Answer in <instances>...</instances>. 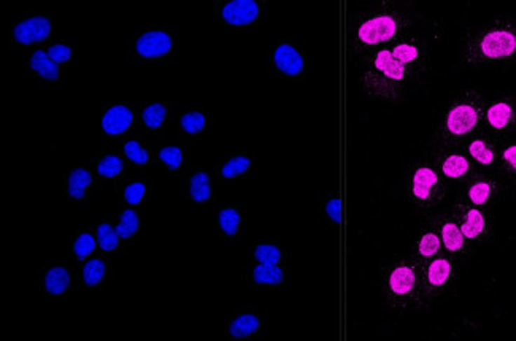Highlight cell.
<instances>
[{
    "mask_svg": "<svg viewBox=\"0 0 516 341\" xmlns=\"http://www.w3.org/2000/svg\"><path fill=\"white\" fill-rule=\"evenodd\" d=\"M137 229H139V218H137V214L132 209H125L116 227L118 235L121 238H129L134 235Z\"/></svg>",
    "mask_w": 516,
    "mask_h": 341,
    "instance_id": "25",
    "label": "cell"
},
{
    "mask_svg": "<svg viewBox=\"0 0 516 341\" xmlns=\"http://www.w3.org/2000/svg\"><path fill=\"white\" fill-rule=\"evenodd\" d=\"M388 287L394 298H399V300L409 298L416 289L415 267L407 264V262H400V264L394 265L391 273H389Z\"/></svg>",
    "mask_w": 516,
    "mask_h": 341,
    "instance_id": "6",
    "label": "cell"
},
{
    "mask_svg": "<svg viewBox=\"0 0 516 341\" xmlns=\"http://www.w3.org/2000/svg\"><path fill=\"white\" fill-rule=\"evenodd\" d=\"M51 32V24L43 16L29 18L15 27V39L22 45H31L35 41H43Z\"/></svg>",
    "mask_w": 516,
    "mask_h": 341,
    "instance_id": "8",
    "label": "cell"
},
{
    "mask_svg": "<svg viewBox=\"0 0 516 341\" xmlns=\"http://www.w3.org/2000/svg\"><path fill=\"white\" fill-rule=\"evenodd\" d=\"M97 172L100 173L102 176H107V178L118 176L119 173L123 172L121 159L116 158V155H107L105 159L100 160V164L97 167Z\"/></svg>",
    "mask_w": 516,
    "mask_h": 341,
    "instance_id": "34",
    "label": "cell"
},
{
    "mask_svg": "<svg viewBox=\"0 0 516 341\" xmlns=\"http://www.w3.org/2000/svg\"><path fill=\"white\" fill-rule=\"evenodd\" d=\"M89 184H91V175H89L88 170L78 169L75 172H72V175L69 178L70 197H74V199H83Z\"/></svg>",
    "mask_w": 516,
    "mask_h": 341,
    "instance_id": "21",
    "label": "cell"
},
{
    "mask_svg": "<svg viewBox=\"0 0 516 341\" xmlns=\"http://www.w3.org/2000/svg\"><path fill=\"white\" fill-rule=\"evenodd\" d=\"M515 119V110L508 102H497L486 111V121L494 130L507 129Z\"/></svg>",
    "mask_w": 516,
    "mask_h": 341,
    "instance_id": "14",
    "label": "cell"
},
{
    "mask_svg": "<svg viewBox=\"0 0 516 341\" xmlns=\"http://www.w3.org/2000/svg\"><path fill=\"white\" fill-rule=\"evenodd\" d=\"M124 153L132 160V162L140 164V165L148 162V153L137 141H128V143H125Z\"/></svg>",
    "mask_w": 516,
    "mask_h": 341,
    "instance_id": "38",
    "label": "cell"
},
{
    "mask_svg": "<svg viewBox=\"0 0 516 341\" xmlns=\"http://www.w3.org/2000/svg\"><path fill=\"white\" fill-rule=\"evenodd\" d=\"M502 160L510 170L516 172V145H510L502 153Z\"/></svg>",
    "mask_w": 516,
    "mask_h": 341,
    "instance_id": "42",
    "label": "cell"
},
{
    "mask_svg": "<svg viewBox=\"0 0 516 341\" xmlns=\"http://www.w3.org/2000/svg\"><path fill=\"white\" fill-rule=\"evenodd\" d=\"M391 53L398 61L415 69H418V62L424 56L423 43L413 37H405L395 41L394 46L391 48Z\"/></svg>",
    "mask_w": 516,
    "mask_h": 341,
    "instance_id": "11",
    "label": "cell"
},
{
    "mask_svg": "<svg viewBox=\"0 0 516 341\" xmlns=\"http://www.w3.org/2000/svg\"><path fill=\"white\" fill-rule=\"evenodd\" d=\"M118 232L110 224H102L97 229V238L102 249L113 251L118 246Z\"/></svg>",
    "mask_w": 516,
    "mask_h": 341,
    "instance_id": "33",
    "label": "cell"
},
{
    "mask_svg": "<svg viewBox=\"0 0 516 341\" xmlns=\"http://www.w3.org/2000/svg\"><path fill=\"white\" fill-rule=\"evenodd\" d=\"M469 153L477 162L491 165L494 162V151L483 140H473L469 146Z\"/></svg>",
    "mask_w": 516,
    "mask_h": 341,
    "instance_id": "26",
    "label": "cell"
},
{
    "mask_svg": "<svg viewBox=\"0 0 516 341\" xmlns=\"http://www.w3.org/2000/svg\"><path fill=\"white\" fill-rule=\"evenodd\" d=\"M470 164L464 155L459 154H452L443 160L442 164V173L449 179H458L469 173Z\"/></svg>",
    "mask_w": 516,
    "mask_h": 341,
    "instance_id": "18",
    "label": "cell"
},
{
    "mask_svg": "<svg viewBox=\"0 0 516 341\" xmlns=\"http://www.w3.org/2000/svg\"><path fill=\"white\" fill-rule=\"evenodd\" d=\"M453 267L449 260L445 257H439V259L432 260L428 270H426V278H428V284L432 289H443L452 279Z\"/></svg>",
    "mask_w": 516,
    "mask_h": 341,
    "instance_id": "13",
    "label": "cell"
},
{
    "mask_svg": "<svg viewBox=\"0 0 516 341\" xmlns=\"http://www.w3.org/2000/svg\"><path fill=\"white\" fill-rule=\"evenodd\" d=\"M254 257L264 265H277L281 259V253L277 246H272V244H259L254 251Z\"/></svg>",
    "mask_w": 516,
    "mask_h": 341,
    "instance_id": "32",
    "label": "cell"
},
{
    "mask_svg": "<svg viewBox=\"0 0 516 341\" xmlns=\"http://www.w3.org/2000/svg\"><path fill=\"white\" fill-rule=\"evenodd\" d=\"M182 127L188 134H199L205 127V116L201 113H188L182 118Z\"/></svg>",
    "mask_w": 516,
    "mask_h": 341,
    "instance_id": "37",
    "label": "cell"
},
{
    "mask_svg": "<svg viewBox=\"0 0 516 341\" xmlns=\"http://www.w3.org/2000/svg\"><path fill=\"white\" fill-rule=\"evenodd\" d=\"M132 124V113L129 109L123 105L113 106V109L105 113L104 119H102V127L107 134L119 135L125 132Z\"/></svg>",
    "mask_w": 516,
    "mask_h": 341,
    "instance_id": "12",
    "label": "cell"
},
{
    "mask_svg": "<svg viewBox=\"0 0 516 341\" xmlns=\"http://www.w3.org/2000/svg\"><path fill=\"white\" fill-rule=\"evenodd\" d=\"M69 283H70V274L67 270H65V268H61V267L51 268V270L48 272L45 277L46 291L53 295L64 294V292L67 291Z\"/></svg>",
    "mask_w": 516,
    "mask_h": 341,
    "instance_id": "16",
    "label": "cell"
},
{
    "mask_svg": "<svg viewBox=\"0 0 516 341\" xmlns=\"http://www.w3.org/2000/svg\"><path fill=\"white\" fill-rule=\"evenodd\" d=\"M259 16V7L253 0H233L224 5L223 20L232 26H247Z\"/></svg>",
    "mask_w": 516,
    "mask_h": 341,
    "instance_id": "7",
    "label": "cell"
},
{
    "mask_svg": "<svg viewBox=\"0 0 516 341\" xmlns=\"http://www.w3.org/2000/svg\"><path fill=\"white\" fill-rule=\"evenodd\" d=\"M418 69L402 64L393 56L391 48L372 53L361 76V85L372 99L399 102L409 89Z\"/></svg>",
    "mask_w": 516,
    "mask_h": 341,
    "instance_id": "1",
    "label": "cell"
},
{
    "mask_svg": "<svg viewBox=\"0 0 516 341\" xmlns=\"http://www.w3.org/2000/svg\"><path fill=\"white\" fill-rule=\"evenodd\" d=\"M94 248H95V242H94V238L89 235V233H83V235L78 237L74 244L75 256L80 260H85L86 257L93 253Z\"/></svg>",
    "mask_w": 516,
    "mask_h": 341,
    "instance_id": "36",
    "label": "cell"
},
{
    "mask_svg": "<svg viewBox=\"0 0 516 341\" xmlns=\"http://www.w3.org/2000/svg\"><path fill=\"white\" fill-rule=\"evenodd\" d=\"M261 322L254 314H242L231 324L229 332L233 338H247L257 332Z\"/></svg>",
    "mask_w": 516,
    "mask_h": 341,
    "instance_id": "19",
    "label": "cell"
},
{
    "mask_svg": "<svg viewBox=\"0 0 516 341\" xmlns=\"http://www.w3.org/2000/svg\"><path fill=\"white\" fill-rule=\"evenodd\" d=\"M48 56H50L56 64L67 62L72 57V50L65 45H53L50 48V51H48Z\"/></svg>",
    "mask_w": 516,
    "mask_h": 341,
    "instance_id": "40",
    "label": "cell"
},
{
    "mask_svg": "<svg viewBox=\"0 0 516 341\" xmlns=\"http://www.w3.org/2000/svg\"><path fill=\"white\" fill-rule=\"evenodd\" d=\"M440 251V238L435 235L434 232H428L421 237V240L418 243V253L424 259L434 257Z\"/></svg>",
    "mask_w": 516,
    "mask_h": 341,
    "instance_id": "27",
    "label": "cell"
},
{
    "mask_svg": "<svg viewBox=\"0 0 516 341\" xmlns=\"http://www.w3.org/2000/svg\"><path fill=\"white\" fill-rule=\"evenodd\" d=\"M440 235H442V240H443V244H445V248L448 251H452V253H456V251H461L464 248L466 237L463 235V232H461V227L452 223V221H448V223L442 225Z\"/></svg>",
    "mask_w": 516,
    "mask_h": 341,
    "instance_id": "20",
    "label": "cell"
},
{
    "mask_svg": "<svg viewBox=\"0 0 516 341\" xmlns=\"http://www.w3.org/2000/svg\"><path fill=\"white\" fill-rule=\"evenodd\" d=\"M326 213H327V216L334 221V223H340V219H341V202L339 199L329 200L327 205H326Z\"/></svg>",
    "mask_w": 516,
    "mask_h": 341,
    "instance_id": "41",
    "label": "cell"
},
{
    "mask_svg": "<svg viewBox=\"0 0 516 341\" xmlns=\"http://www.w3.org/2000/svg\"><path fill=\"white\" fill-rule=\"evenodd\" d=\"M104 274H105L104 262L99 259H93L85 265V270H83V279H85V283L88 286H97L102 281V278H104Z\"/></svg>",
    "mask_w": 516,
    "mask_h": 341,
    "instance_id": "28",
    "label": "cell"
},
{
    "mask_svg": "<svg viewBox=\"0 0 516 341\" xmlns=\"http://www.w3.org/2000/svg\"><path fill=\"white\" fill-rule=\"evenodd\" d=\"M31 67L37 71L40 76L46 78V80H56L59 75L57 65L53 59L43 51H35L31 57Z\"/></svg>",
    "mask_w": 516,
    "mask_h": 341,
    "instance_id": "17",
    "label": "cell"
},
{
    "mask_svg": "<svg viewBox=\"0 0 516 341\" xmlns=\"http://www.w3.org/2000/svg\"><path fill=\"white\" fill-rule=\"evenodd\" d=\"M412 24V18L395 8H381L369 13L356 29L359 48H375L395 40Z\"/></svg>",
    "mask_w": 516,
    "mask_h": 341,
    "instance_id": "3",
    "label": "cell"
},
{
    "mask_svg": "<svg viewBox=\"0 0 516 341\" xmlns=\"http://www.w3.org/2000/svg\"><path fill=\"white\" fill-rule=\"evenodd\" d=\"M219 225L227 235H236L240 227V214L237 209L226 208L219 213Z\"/></svg>",
    "mask_w": 516,
    "mask_h": 341,
    "instance_id": "31",
    "label": "cell"
},
{
    "mask_svg": "<svg viewBox=\"0 0 516 341\" xmlns=\"http://www.w3.org/2000/svg\"><path fill=\"white\" fill-rule=\"evenodd\" d=\"M482 119V109L472 100H459L445 116V134L453 139L469 135Z\"/></svg>",
    "mask_w": 516,
    "mask_h": 341,
    "instance_id": "4",
    "label": "cell"
},
{
    "mask_svg": "<svg viewBox=\"0 0 516 341\" xmlns=\"http://www.w3.org/2000/svg\"><path fill=\"white\" fill-rule=\"evenodd\" d=\"M516 61V20L505 18L472 32L464 43L463 62L484 65Z\"/></svg>",
    "mask_w": 516,
    "mask_h": 341,
    "instance_id": "2",
    "label": "cell"
},
{
    "mask_svg": "<svg viewBox=\"0 0 516 341\" xmlns=\"http://www.w3.org/2000/svg\"><path fill=\"white\" fill-rule=\"evenodd\" d=\"M191 197L196 202H207L212 195V188H210V179L207 173H197L191 179Z\"/></svg>",
    "mask_w": 516,
    "mask_h": 341,
    "instance_id": "23",
    "label": "cell"
},
{
    "mask_svg": "<svg viewBox=\"0 0 516 341\" xmlns=\"http://www.w3.org/2000/svg\"><path fill=\"white\" fill-rule=\"evenodd\" d=\"M251 165V160L245 155H237V158H232L229 162H227L221 173H223L224 178H236L238 175H243L245 172H248Z\"/></svg>",
    "mask_w": 516,
    "mask_h": 341,
    "instance_id": "29",
    "label": "cell"
},
{
    "mask_svg": "<svg viewBox=\"0 0 516 341\" xmlns=\"http://www.w3.org/2000/svg\"><path fill=\"white\" fill-rule=\"evenodd\" d=\"M165 119V106L161 104L149 105L148 109L143 111V123H145L149 129H159Z\"/></svg>",
    "mask_w": 516,
    "mask_h": 341,
    "instance_id": "30",
    "label": "cell"
},
{
    "mask_svg": "<svg viewBox=\"0 0 516 341\" xmlns=\"http://www.w3.org/2000/svg\"><path fill=\"white\" fill-rule=\"evenodd\" d=\"M484 227L486 221L482 211L475 208L467 209L463 218V224H461V232H463V235L466 238H469V240H473V238H478L482 235L484 232Z\"/></svg>",
    "mask_w": 516,
    "mask_h": 341,
    "instance_id": "15",
    "label": "cell"
},
{
    "mask_svg": "<svg viewBox=\"0 0 516 341\" xmlns=\"http://www.w3.org/2000/svg\"><path fill=\"white\" fill-rule=\"evenodd\" d=\"M143 195H145V186L142 183H132L124 190V199L129 205H139Z\"/></svg>",
    "mask_w": 516,
    "mask_h": 341,
    "instance_id": "39",
    "label": "cell"
},
{
    "mask_svg": "<svg viewBox=\"0 0 516 341\" xmlns=\"http://www.w3.org/2000/svg\"><path fill=\"white\" fill-rule=\"evenodd\" d=\"M491 194H493V184L486 181V179H482V181H475L472 184L467 197H469L473 205H484L491 199Z\"/></svg>",
    "mask_w": 516,
    "mask_h": 341,
    "instance_id": "24",
    "label": "cell"
},
{
    "mask_svg": "<svg viewBox=\"0 0 516 341\" xmlns=\"http://www.w3.org/2000/svg\"><path fill=\"white\" fill-rule=\"evenodd\" d=\"M440 179L428 165H418L410 179V193L419 207H430L439 199Z\"/></svg>",
    "mask_w": 516,
    "mask_h": 341,
    "instance_id": "5",
    "label": "cell"
},
{
    "mask_svg": "<svg viewBox=\"0 0 516 341\" xmlns=\"http://www.w3.org/2000/svg\"><path fill=\"white\" fill-rule=\"evenodd\" d=\"M273 62L277 69L287 76H296L304 70V57L290 43H281L273 53Z\"/></svg>",
    "mask_w": 516,
    "mask_h": 341,
    "instance_id": "10",
    "label": "cell"
},
{
    "mask_svg": "<svg viewBox=\"0 0 516 341\" xmlns=\"http://www.w3.org/2000/svg\"><path fill=\"white\" fill-rule=\"evenodd\" d=\"M172 50V39L162 31H151L143 34L137 40V51L143 57H161Z\"/></svg>",
    "mask_w": 516,
    "mask_h": 341,
    "instance_id": "9",
    "label": "cell"
},
{
    "mask_svg": "<svg viewBox=\"0 0 516 341\" xmlns=\"http://www.w3.org/2000/svg\"><path fill=\"white\" fill-rule=\"evenodd\" d=\"M159 158H161L162 162H164L167 167H170L172 170L179 169V165H182V162H183L182 149H179L178 146L162 148L161 153H159Z\"/></svg>",
    "mask_w": 516,
    "mask_h": 341,
    "instance_id": "35",
    "label": "cell"
},
{
    "mask_svg": "<svg viewBox=\"0 0 516 341\" xmlns=\"http://www.w3.org/2000/svg\"><path fill=\"white\" fill-rule=\"evenodd\" d=\"M257 284H280L283 281V270L277 265H257L253 272Z\"/></svg>",
    "mask_w": 516,
    "mask_h": 341,
    "instance_id": "22",
    "label": "cell"
}]
</instances>
